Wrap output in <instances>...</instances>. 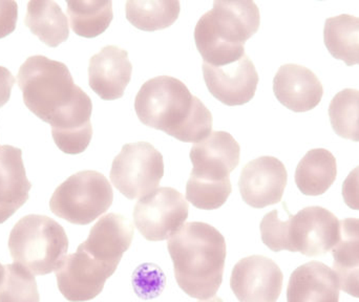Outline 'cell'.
Returning a JSON list of instances; mask_svg holds the SVG:
<instances>
[{"label":"cell","instance_id":"11","mask_svg":"<svg viewBox=\"0 0 359 302\" xmlns=\"http://www.w3.org/2000/svg\"><path fill=\"white\" fill-rule=\"evenodd\" d=\"M284 275L272 259L252 255L241 259L232 270L230 287L240 302H276Z\"/></svg>","mask_w":359,"mask_h":302},{"label":"cell","instance_id":"33","mask_svg":"<svg viewBox=\"0 0 359 302\" xmlns=\"http://www.w3.org/2000/svg\"><path fill=\"white\" fill-rule=\"evenodd\" d=\"M4 266H1V263H0V282H1L2 276H4Z\"/></svg>","mask_w":359,"mask_h":302},{"label":"cell","instance_id":"20","mask_svg":"<svg viewBox=\"0 0 359 302\" xmlns=\"http://www.w3.org/2000/svg\"><path fill=\"white\" fill-rule=\"evenodd\" d=\"M339 240L332 249L333 271L339 289L359 298V219L339 221Z\"/></svg>","mask_w":359,"mask_h":302},{"label":"cell","instance_id":"5","mask_svg":"<svg viewBox=\"0 0 359 302\" xmlns=\"http://www.w3.org/2000/svg\"><path fill=\"white\" fill-rule=\"evenodd\" d=\"M280 219L278 210L267 213L262 219V240L273 251L299 252L306 256L326 254L339 242V221L332 212L320 206H312Z\"/></svg>","mask_w":359,"mask_h":302},{"label":"cell","instance_id":"17","mask_svg":"<svg viewBox=\"0 0 359 302\" xmlns=\"http://www.w3.org/2000/svg\"><path fill=\"white\" fill-rule=\"evenodd\" d=\"M273 92L280 104L294 113H306L316 109L324 95L318 76L307 67L285 64L273 79Z\"/></svg>","mask_w":359,"mask_h":302},{"label":"cell","instance_id":"18","mask_svg":"<svg viewBox=\"0 0 359 302\" xmlns=\"http://www.w3.org/2000/svg\"><path fill=\"white\" fill-rule=\"evenodd\" d=\"M339 282L335 272L320 261H310L291 274L287 302H339Z\"/></svg>","mask_w":359,"mask_h":302},{"label":"cell","instance_id":"3","mask_svg":"<svg viewBox=\"0 0 359 302\" xmlns=\"http://www.w3.org/2000/svg\"><path fill=\"white\" fill-rule=\"evenodd\" d=\"M180 289L192 298L215 297L223 282L226 242L219 230L208 224H186L168 240Z\"/></svg>","mask_w":359,"mask_h":302},{"label":"cell","instance_id":"15","mask_svg":"<svg viewBox=\"0 0 359 302\" xmlns=\"http://www.w3.org/2000/svg\"><path fill=\"white\" fill-rule=\"evenodd\" d=\"M134 233L130 219L118 213H109L97 221L88 240L79 247L97 261L117 270L132 245Z\"/></svg>","mask_w":359,"mask_h":302},{"label":"cell","instance_id":"1","mask_svg":"<svg viewBox=\"0 0 359 302\" xmlns=\"http://www.w3.org/2000/svg\"><path fill=\"white\" fill-rule=\"evenodd\" d=\"M23 102L31 113L52 128L55 144L67 154L86 151L93 138V103L76 85L65 63L32 56L17 76Z\"/></svg>","mask_w":359,"mask_h":302},{"label":"cell","instance_id":"32","mask_svg":"<svg viewBox=\"0 0 359 302\" xmlns=\"http://www.w3.org/2000/svg\"><path fill=\"white\" fill-rule=\"evenodd\" d=\"M198 302H224L222 301L221 298H219V297H211L210 299H208V301H202Z\"/></svg>","mask_w":359,"mask_h":302},{"label":"cell","instance_id":"27","mask_svg":"<svg viewBox=\"0 0 359 302\" xmlns=\"http://www.w3.org/2000/svg\"><path fill=\"white\" fill-rule=\"evenodd\" d=\"M0 282V302H39L37 282L33 274L19 263L4 266Z\"/></svg>","mask_w":359,"mask_h":302},{"label":"cell","instance_id":"14","mask_svg":"<svg viewBox=\"0 0 359 302\" xmlns=\"http://www.w3.org/2000/svg\"><path fill=\"white\" fill-rule=\"evenodd\" d=\"M190 177L215 181H229V173L240 164L241 147L226 132H213L190 151Z\"/></svg>","mask_w":359,"mask_h":302},{"label":"cell","instance_id":"9","mask_svg":"<svg viewBox=\"0 0 359 302\" xmlns=\"http://www.w3.org/2000/svg\"><path fill=\"white\" fill-rule=\"evenodd\" d=\"M189 214V205L178 190L159 188L141 198L134 208V223L145 240L160 242L174 236Z\"/></svg>","mask_w":359,"mask_h":302},{"label":"cell","instance_id":"12","mask_svg":"<svg viewBox=\"0 0 359 302\" xmlns=\"http://www.w3.org/2000/svg\"><path fill=\"white\" fill-rule=\"evenodd\" d=\"M288 181L286 167L274 156H261L249 162L241 173L238 188L243 200L262 209L282 200Z\"/></svg>","mask_w":359,"mask_h":302},{"label":"cell","instance_id":"2","mask_svg":"<svg viewBox=\"0 0 359 302\" xmlns=\"http://www.w3.org/2000/svg\"><path fill=\"white\" fill-rule=\"evenodd\" d=\"M135 111L141 123L184 143L202 142L212 128L208 109L183 82L170 76L145 82L135 99Z\"/></svg>","mask_w":359,"mask_h":302},{"label":"cell","instance_id":"31","mask_svg":"<svg viewBox=\"0 0 359 302\" xmlns=\"http://www.w3.org/2000/svg\"><path fill=\"white\" fill-rule=\"evenodd\" d=\"M14 83V76L6 67H0V109L10 100Z\"/></svg>","mask_w":359,"mask_h":302},{"label":"cell","instance_id":"25","mask_svg":"<svg viewBox=\"0 0 359 302\" xmlns=\"http://www.w3.org/2000/svg\"><path fill=\"white\" fill-rule=\"evenodd\" d=\"M126 18L141 31L155 32L172 27L181 12L179 1H128Z\"/></svg>","mask_w":359,"mask_h":302},{"label":"cell","instance_id":"6","mask_svg":"<svg viewBox=\"0 0 359 302\" xmlns=\"http://www.w3.org/2000/svg\"><path fill=\"white\" fill-rule=\"evenodd\" d=\"M13 261L33 275H46L62 266L69 238L60 224L46 215L29 214L13 228L8 238Z\"/></svg>","mask_w":359,"mask_h":302},{"label":"cell","instance_id":"7","mask_svg":"<svg viewBox=\"0 0 359 302\" xmlns=\"http://www.w3.org/2000/svg\"><path fill=\"white\" fill-rule=\"evenodd\" d=\"M114 200L109 179L94 170L80 171L58 186L50 200L56 217L74 224L88 225L104 214Z\"/></svg>","mask_w":359,"mask_h":302},{"label":"cell","instance_id":"23","mask_svg":"<svg viewBox=\"0 0 359 302\" xmlns=\"http://www.w3.org/2000/svg\"><path fill=\"white\" fill-rule=\"evenodd\" d=\"M324 41L327 50L348 67L359 64V17L341 14L327 19Z\"/></svg>","mask_w":359,"mask_h":302},{"label":"cell","instance_id":"29","mask_svg":"<svg viewBox=\"0 0 359 302\" xmlns=\"http://www.w3.org/2000/svg\"><path fill=\"white\" fill-rule=\"evenodd\" d=\"M18 6L15 1H0V39L16 29Z\"/></svg>","mask_w":359,"mask_h":302},{"label":"cell","instance_id":"22","mask_svg":"<svg viewBox=\"0 0 359 302\" xmlns=\"http://www.w3.org/2000/svg\"><path fill=\"white\" fill-rule=\"evenodd\" d=\"M29 31L50 48H57L69 36L67 16L54 1H29L25 19Z\"/></svg>","mask_w":359,"mask_h":302},{"label":"cell","instance_id":"28","mask_svg":"<svg viewBox=\"0 0 359 302\" xmlns=\"http://www.w3.org/2000/svg\"><path fill=\"white\" fill-rule=\"evenodd\" d=\"M231 192L230 181H215L190 177L186 186L188 202L202 210L219 209L227 202Z\"/></svg>","mask_w":359,"mask_h":302},{"label":"cell","instance_id":"8","mask_svg":"<svg viewBox=\"0 0 359 302\" xmlns=\"http://www.w3.org/2000/svg\"><path fill=\"white\" fill-rule=\"evenodd\" d=\"M163 175V156L147 142L124 145L109 173L118 191L130 200L153 193Z\"/></svg>","mask_w":359,"mask_h":302},{"label":"cell","instance_id":"26","mask_svg":"<svg viewBox=\"0 0 359 302\" xmlns=\"http://www.w3.org/2000/svg\"><path fill=\"white\" fill-rule=\"evenodd\" d=\"M331 126L337 136L359 142V90L346 88L331 101Z\"/></svg>","mask_w":359,"mask_h":302},{"label":"cell","instance_id":"30","mask_svg":"<svg viewBox=\"0 0 359 302\" xmlns=\"http://www.w3.org/2000/svg\"><path fill=\"white\" fill-rule=\"evenodd\" d=\"M343 198L349 208L359 211V166L353 169L344 181Z\"/></svg>","mask_w":359,"mask_h":302},{"label":"cell","instance_id":"19","mask_svg":"<svg viewBox=\"0 0 359 302\" xmlns=\"http://www.w3.org/2000/svg\"><path fill=\"white\" fill-rule=\"evenodd\" d=\"M31 188L21 149L10 145L0 147V224L27 202Z\"/></svg>","mask_w":359,"mask_h":302},{"label":"cell","instance_id":"10","mask_svg":"<svg viewBox=\"0 0 359 302\" xmlns=\"http://www.w3.org/2000/svg\"><path fill=\"white\" fill-rule=\"evenodd\" d=\"M116 269L100 263L78 247L77 252L65 257L56 271L59 291L67 301L84 302L96 298Z\"/></svg>","mask_w":359,"mask_h":302},{"label":"cell","instance_id":"13","mask_svg":"<svg viewBox=\"0 0 359 302\" xmlns=\"http://www.w3.org/2000/svg\"><path fill=\"white\" fill-rule=\"evenodd\" d=\"M202 69L207 88L223 104L228 107L244 105L255 97L259 74L246 55L236 62L224 67L203 63Z\"/></svg>","mask_w":359,"mask_h":302},{"label":"cell","instance_id":"4","mask_svg":"<svg viewBox=\"0 0 359 302\" xmlns=\"http://www.w3.org/2000/svg\"><path fill=\"white\" fill-rule=\"evenodd\" d=\"M261 16L252 1H215L194 29V41L204 63L224 67L245 56V42L259 29Z\"/></svg>","mask_w":359,"mask_h":302},{"label":"cell","instance_id":"24","mask_svg":"<svg viewBox=\"0 0 359 302\" xmlns=\"http://www.w3.org/2000/svg\"><path fill=\"white\" fill-rule=\"evenodd\" d=\"M67 15L76 35L98 37L113 21V4L111 1H67Z\"/></svg>","mask_w":359,"mask_h":302},{"label":"cell","instance_id":"21","mask_svg":"<svg viewBox=\"0 0 359 302\" xmlns=\"http://www.w3.org/2000/svg\"><path fill=\"white\" fill-rule=\"evenodd\" d=\"M337 177V158L325 149L308 151L295 171V184L302 193L318 196L327 192Z\"/></svg>","mask_w":359,"mask_h":302},{"label":"cell","instance_id":"16","mask_svg":"<svg viewBox=\"0 0 359 302\" xmlns=\"http://www.w3.org/2000/svg\"><path fill=\"white\" fill-rule=\"evenodd\" d=\"M132 73L128 53L118 46H107L90 58L88 84L102 100H117L123 97Z\"/></svg>","mask_w":359,"mask_h":302}]
</instances>
